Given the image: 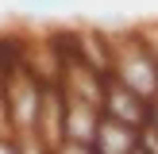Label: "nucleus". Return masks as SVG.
<instances>
[{
    "label": "nucleus",
    "instance_id": "1",
    "mask_svg": "<svg viewBox=\"0 0 158 154\" xmlns=\"http://www.w3.org/2000/svg\"><path fill=\"white\" fill-rule=\"evenodd\" d=\"M108 73L116 81H123L127 89H135L139 96H147V100L158 96V66H154L151 50H147L143 35L135 27L112 35V66H108Z\"/></svg>",
    "mask_w": 158,
    "mask_h": 154
},
{
    "label": "nucleus",
    "instance_id": "2",
    "mask_svg": "<svg viewBox=\"0 0 158 154\" xmlns=\"http://www.w3.org/2000/svg\"><path fill=\"white\" fill-rule=\"evenodd\" d=\"M100 112L104 116H116V120L131 123V127H143L151 120V100L139 96L135 89H127L123 81H116L112 73L104 77V96H100Z\"/></svg>",
    "mask_w": 158,
    "mask_h": 154
},
{
    "label": "nucleus",
    "instance_id": "3",
    "mask_svg": "<svg viewBox=\"0 0 158 154\" xmlns=\"http://www.w3.org/2000/svg\"><path fill=\"white\" fill-rule=\"evenodd\" d=\"M135 143H139V127L100 112L97 139H93V150L97 154H135Z\"/></svg>",
    "mask_w": 158,
    "mask_h": 154
},
{
    "label": "nucleus",
    "instance_id": "4",
    "mask_svg": "<svg viewBox=\"0 0 158 154\" xmlns=\"http://www.w3.org/2000/svg\"><path fill=\"white\" fill-rule=\"evenodd\" d=\"M135 154H158V127H154V123H143V127H139Z\"/></svg>",
    "mask_w": 158,
    "mask_h": 154
},
{
    "label": "nucleus",
    "instance_id": "5",
    "mask_svg": "<svg viewBox=\"0 0 158 154\" xmlns=\"http://www.w3.org/2000/svg\"><path fill=\"white\" fill-rule=\"evenodd\" d=\"M81 0H31V12H66V8H77Z\"/></svg>",
    "mask_w": 158,
    "mask_h": 154
},
{
    "label": "nucleus",
    "instance_id": "6",
    "mask_svg": "<svg viewBox=\"0 0 158 154\" xmlns=\"http://www.w3.org/2000/svg\"><path fill=\"white\" fill-rule=\"evenodd\" d=\"M135 31L143 35L147 50H151V58H154V66H158V23H143V27H135Z\"/></svg>",
    "mask_w": 158,
    "mask_h": 154
},
{
    "label": "nucleus",
    "instance_id": "7",
    "mask_svg": "<svg viewBox=\"0 0 158 154\" xmlns=\"http://www.w3.org/2000/svg\"><path fill=\"white\" fill-rule=\"evenodd\" d=\"M147 123H154V127H158V96L151 100V120H147Z\"/></svg>",
    "mask_w": 158,
    "mask_h": 154
},
{
    "label": "nucleus",
    "instance_id": "8",
    "mask_svg": "<svg viewBox=\"0 0 158 154\" xmlns=\"http://www.w3.org/2000/svg\"><path fill=\"white\" fill-rule=\"evenodd\" d=\"M15 4H23V8H27V4H31V0H15Z\"/></svg>",
    "mask_w": 158,
    "mask_h": 154
}]
</instances>
